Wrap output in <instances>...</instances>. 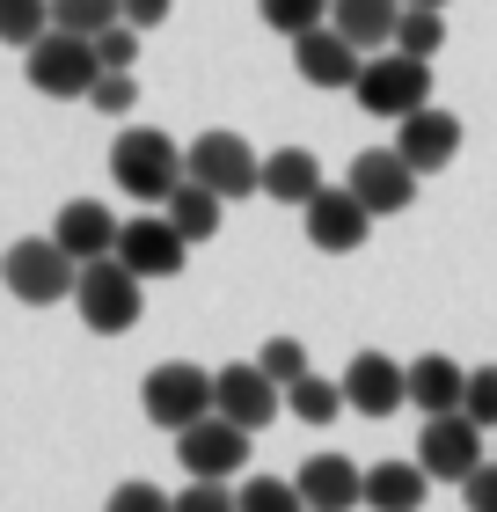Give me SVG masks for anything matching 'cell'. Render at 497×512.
<instances>
[{
    "label": "cell",
    "instance_id": "obj_3",
    "mask_svg": "<svg viewBox=\"0 0 497 512\" xmlns=\"http://www.w3.org/2000/svg\"><path fill=\"white\" fill-rule=\"evenodd\" d=\"M139 410H147V425H161V432H191L220 410V388H212V374L191 366V359H161L154 374L139 381Z\"/></svg>",
    "mask_w": 497,
    "mask_h": 512
},
{
    "label": "cell",
    "instance_id": "obj_6",
    "mask_svg": "<svg viewBox=\"0 0 497 512\" xmlns=\"http://www.w3.org/2000/svg\"><path fill=\"white\" fill-rule=\"evenodd\" d=\"M74 308H81V322H88L96 337H125L132 322H139V308H147V278L125 271L117 256H103V264H81Z\"/></svg>",
    "mask_w": 497,
    "mask_h": 512
},
{
    "label": "cell",
    "instance_id": "obj_25",
    "mask_svg": "<svg viewBox=\"0 0 497 512\" xmlns=\"http://www.w3.org/2000/svg\"><path fill=\"white\" fill-rule=\"evenodd\" d=\"M439 44H446V8H402V22H395V52L439 59Z\"/></svg>",
    "mask_w": 497,
    "mask_h": 512
},
{
    "label": "cell",
    "instance_id": "obj_31",
    "mask_svg": "<svg viewBox=\"0 0 497 512\" xmlns=\"http://www.w3.org/2000/svg\"><path fill=\"white\" fill-rule=\"evenodd\" d=\"M96 59H103V74H132L139 66V30L132 22H110V30L96 37Z\"/></svg>",
    "mask_w": 497,
    "mask_h": 512
},
{
    "label": "cell",
    "instance_id": "obj_20",
    "mask_svg": "<svg viewBox=\"0 0 497 512\" xmlns=\"http://www.w3.org/2000/svg\"><path fill=\"white\" fill-rule=\"evenodd\" d=\"M264 198H278V205H315L322 198V161L307 154V147L264 154Z\"/></svg>",
    "mask_w": 497,
    "mask_h": 512
},
{
    "label": "cell",
    "instance_id": "obj_29",
    "mask_svg": "<svg viewBox=\"0 0 497 512\" xmlns=\"http://www.w3.org/2000/svg\"><path fill=\"white\" fill-rule=\"evenodd\" d=\"M242 512H307V498L286 476H249L242 483Z\"/></svg>",
    "mask_w": 497,
    "mask_h": 512
},
{
    "label": "cell",
    "instance_id": "obj_34",
    "mask_svg": "<svg viewBox=\"0 0 497 512\" xmlns=\"http://www.w3.org/2000/svg\"><path fill=\"white\" fill-rule=\"evenodd\" d=\"M461 410L476 417L483 432H497V366H476V374H468V395H461Z\"/></svg>",
    "mask_w": 497,
    "mask_h": 512
},
{
    "label": "cell",
    "instance_id": "obj_17",
    "mask_svg": "<svg viewBox=\"0 0 497 512\" xmlns=\"http://www.w3.org/2000/svg\"><path fill=\"white\" fill-rule=\"evenodd\" d=\"M52 235L59 249L74 256V264H103V256H117V235H125V220H110L103 198H74L52 213Z\"/></svg>",
    "mask_w": 497,
    "mask_h": 512
},
{
    "label": "cell",
    "instance_id": "obj_26",
    "mask_svg": "<svg viewBox=\"0 0 497 512\" xmlns=\"http://www.w3.org/2000/svg\"><path fill=\"white\" fill-rule=\"evenodd\" d=\"M110 22H125V0H52V30H74V37H103Z\"/></svg>",
    "mask_w": 497,
    "mask_h": 512
},
{
    "label": "cell",
    "instance_id": "obj_4",
    "mask_svg": "<svg viewBox=\"0 0 497 512\" xmlns=\"http://www.w3.org/2000/svg\"><path fill=\"white\" fill-rule=\"evenodd\" d=\"M359 110L366 118H410V110H424L432 103V59H410V52H366V66H359Z\"/></svg>",
    "mask_w": 497,
    "mask_h": 512
},
{
    "label": "cell",
    "instance_id": "obj_5",
    "mask_svg": "<svg viewBox=\"0 0 497 512\" xmlns=\"http://www.w3.org/2000/svg\"><path fill=\"white\" fill-rule=\"evenodd\" d=\"M22 74H30V88H37V96H52V103H66V96H81V103H88V88L103 81L96 37L44 30V37L30 44V52H22Z\"/></svg>",
    "mask_w": 497,
    "mask_h": 512
},
{
    "label": "cell",
    "instance_id": "obj_10",
    "mask_svg": "<svg viewBox=\"0 0 497 512\" xmlns=\"http://www.w3.org/2000/svg\"><path fill=\"white\" fill-rule=\"evenodd\" d=\"M344 183L359 191V205H366L373 220H388V213H410V205H417V183H424V176H417L395 147H366V154H351Z\"/></svg>",
    "mask_w": 497,
    "mask_h": 512
},
{
    "label": "cell",
    "instance_id": "obj_14",
    "mask_svg": "<svg viewBox=\"0 0 497 512\" xmlns=\"http://www.w3.org/2000/svg\"><path fill=\"white\" fill-rule=\"evenodd\" d=\"M293 66H300V81H307V88H359L366 52L337 30V22H322V30L293 37Z\"/></svg>",
    "mask_w": 497,
    "mask_h": 512
},
{
    "label": "cell",
    "instance_id": "obj_23",
    "mask_svg": "<svg viewBox=\"0 0 497 512\" xmlns=\"http://www.w3.org/2000/svg\"><path fill=\"white\" fill-rule=\"evenodd\" d=\"M161 213H169V220H176V235H183V242L198 249V242H212V235H220V213H227V198L183 176V183H176V198L161 205Z\"/></svg>",
    "mask_w": 497,
    "mask_h": 512
},
{
    "label": "cell",
    "instance_id": "obj_15",
    "mask_svg": "<svg viewBox=\"0 0 497 512\" xmlns=\"http://www.w3.org/2000/svg\"><path fill=\"white\" fill-rule=\"evenodd\" d=\"M344 403L359 417H395L410 403V366H395L388 352H359L344 366Z\"/></svg>",
    "mask_w": 497,
    "mask_h": 512
},
{
    "label": "cell",
    "instance_id": "obj_30",
    "mask_svg": "<svg viewBox=\"0 0 497 512\" xmlns=\"http://www.w3.org/2000/svg\"><path fill=\"white\" fill-rule=\"evenodd\" d=\"M256 366H264V374H271L278 388H293V381L315 374V366H307V344H300V337H271L264 352H256Z\"/></svg>",
    "mask_w": 497,
    "mask_h": 512
},
{
    "label": "cell",
    "instance_id": "obj_36",
    "mask_svg": "<svg viewBox=\"0 0 497 512\" xmlns=\"http://www.w3.org/2000/svg\"><path fill=\"white\" fill-rule=\"evenodd\" d=\"M461 505L468 512H497V461H483V469L461 483Z\"/></svg>",
    "mask_w": 497,
    "mask_h": 512
},
{
    "label": "cell",
    "instance_id": "obj_13",
    "mask_svg": "<svg viewBox=\"0 0 497 512\" xmlns=\"http://www.w3.org/2000/svg\"><path fill=\"white\" fill-rule=\"evenodd\" d=\"M117 264L139 271V278H176L191 264V242L176 235L169 213H139V220H125V235H117Z\"/></svg>",
    "mask_w": 497,
    "mask_h": 512
},
{
    "label": "cell",
    "instance_id": "obj_9",
    "mask_svg": "<svg viewBox=\"0 0 497 512\" xmlns=\"http://www.w3.org/2000/svg\"><path fill=\"white\" fill-rule=\"evenodd\" d=\"M249 439L256 432H242L234 417H220L212 410L205 425H191V432H176V461H183V476H205V483H227V476H242L249 469Z\"/></svg>",
    "mask_w": 497,
    "mask_h": 512
},
{
    "label": "cell",
    "instance_id": "obj_11",
    "mask_svg": "<svg viewBox=\"0 0 497 512\" xmlns=\"http://www.w3.org/2000/svg\"><path fill=\"white\" fill-rule=\"evenodd\" d=\"M300 220H307V242H315L322 256H351V249H366V235H373V213L359 205L351 183H322V198L300 205Z\"/></svg>",
    "mask_w": 497,
    "mask_h": 512
},
{
    "label": "cell",
    "instance_id": "obj_18",
    "mask_svg": "<svg viewBox=\"0 0 497 512\" xmlns=\"http://www.w3.org/2000/svg\"><path fill=\"white\" fill-rule=\"evenodd\" d=\"M293 483H300L307 512H351V505H366V469H351L344 454H307L293 469Z\"/></svg>",
    "mask_w": 497,
    "mask_h": 512
},
{
    "label": "cell",
    "instance_id": "obj_7",
    "mask_svg": "<svg viewBox=\"0 0 497 512\" xmlns=\"http://www.w3.org/2000/svg\"><path fill=\"white\" fill-rule=\"evenodd\" d=\"M183 161H191V183L220 191L227 205H234V198H256V191H264V154H256L242 132H198L191 147H183Z\"/></svg>",
    "mask_w": 497,
    "mask_h": 512
},
{
    "label": "cell",
    "instance_id": "obj_12",
    "mask_svg": "<svg viewBox=\"0 0 497 512\" xmlns=\"http://www.w3.org/2000/svg\"><path fill=\"white\" fill-rule=\"evenodd\" d=\"M212 388H220V417H234L242 432H264L278 410H286V388H278L256 359H227L220 374H212Z\"/></svg>",
    "mask_w": 497,
    "mask_h": 512
},
{
    "label": "cell",
    "instance_id": "obj_1",
    "mask_svg": "<svg viewBox=\"0 0 497 512\" xmlns=\"http://www.w3.org/2000/svg\"><path fill=\"white\" fill-rule=\"evenodd\" d=\"M183 176H191V161H183V147H176L169 132H154V125H125V132H117V147H110V183H117L132 205H169Z\"/></svg>",
    "mask_w": 497,
    "mask_h": 512
},
{
    "label": "cell",
    "instance_id": "obj_8",
    "mask_svg": "<svg viewBox=\"0 0 497 512\" xmlns=\"http://www.w3.org/2000/svg\"><path fill=\"white\" fill-rule=\"evenodd\" d=\"M483 425L468 410H446V417H424V432H417V461H424V476L432 483H468L490 461V447H483Z\"/></svg>",
    "mask_w": 497,
    "mask_h": 512
},
{
    "label": "cell",
    "instance_id": "obj_38",
    "mask_svg": "<svg viewBox=\"0 0 497 512\" xmlns=\"http://www.w3.org/2000/svg\"><path fill=\"white\" fill-rule=\"evenodd\" d=\"M402 8H446V0H402Z\"/></svg>",
    "mask_w": 497,
    "mask_h": 512
},
{
    "label": "cell",
    "instance_id": "obj_28",
    "mask_svg": "<svg viewBox=\"0 0 497 512\" xmlns=\"http://www.w3.org/2000/svg\"><path fill=\"white\" fill-rule=\"evenodd\" d=\"M256 15H264L278 37H307V30L329 22V0H256Z\"/></svg>",
    "mask_w": 497,
    "mask_h": 512
},
{
    "label": "cell",
    "instance_id": "obj_19",
    "mask_svg": "<svg viewBox=\"0 0 497 512\" xmlns=\"http://www.w3.org/2000/svg\"><path fill=\"white\" fill-rule=\"evenodd\" d=\"M329 22H337L359 52H388L395 22H402V0H329Z\"/></svg>",
    "mask_w": 497,
    "mask_h": 512
},
{
    "label": "cell",
    "instance_id": "obj_32",
    "mask_svg": "<svg viewBox=\"0 0 497 512\" xmlns=\"http://www.w3.org/2000/svg\"><path fill=\"white\" fill-rule=\"evenodd\" d=\"M176 512H242V491H227V483H205V476H191L176 491Z\"/></svg>",
    "mask_w": 497,
    "mask_h": 512
},
{
    "label": "cell",
    "instance_id": "obj_22",
    "mask_svg": "<svg viewBox=\"0 0 497 512\" xmlns=\"http://www.w3.org/2000/svg\"><path fill=\"white\" fill-rule=\"evenodd\" d=\"M424 491H432L424 461H373V469H366V505L373 512H417Z\"/></svg>",
    "mask_w": 497,
    "mask_h": 512
},
{
    "label": "cell",
    "instance_id": "obj_2",
    "mask_svg": "<svg viewBox=\"0 0 497 512\" xmlns=\"http://www.w3.org/2000/svg\"><path fill=\"white\" fill-rule=\"evenodd\" d=\"M0 286H8L22 308H59V300H74L81 264L59 249V235H22L0 256Z\"/></svg>",
    "mask_w": 497,
    "mask_h": 512
},
{
    "label": "cell",
    "instance_id": "obj_24",
    "mask_svg": "<svg viewBox=\"0 0 497 512\" xmlns=\"http://www.w3.org/2000/svg\"><path fill=\"white\" fill-rule=\"evenodd\" d=\"M286 410L300 417V425H329V417H337V410H351V403H344V381L307 374V381H293V388H286Z\"/></svg>",
    "mask_w": 497,
    "mask_h": 512
},
{
    "label": "cell",
    "instance_id": "obj_27",
    "mask_svg": "<svg viewBox=\"0 0 497 512\" xmlns=\"http://www.w3.org/2000/svg\"><path fill=\"white\" fill-rule=\"evenodd\" d=\"M52 30V0H0V44H30Z\"/></svg>",
    "mask_w": 497,
    "mask_h": 512
},
{
    "label": "cell",
    "instance_id": "obj_37",
    "mask_svg": "<svg viewBox=\"0 0 497 512\" xmlns=\"http://www.w3.org/2000/svg\"><path fill=\"white\" fill-rule=\"evenodd\" d=\"M125 22L132 30H154V22H169V0H125Z\"/></svg>",
    "mask_w": 497,
    "mask_h": 512
},
{
    "label": "cell",
    "instance_id": "obj_16",
    "mask_svg": "<svg viewBox=\"0 0 497 512\" xmlns=\"http://www.w3.org/2000/svg\"><path fill=\"white\" fill-rule=\"evenodd\" d=\"M395 154L410 161L417 176H439L446 161L461 154V118H454V110H432V103L410 110V118L395 125Z\"/></svg>",
    "mask_w": 497,
    "mask_h": 512
},
{
    "label": "cell",
    "instance_id": "obj_21",
    "mask_svg": "<svg viewBox=\"0 0 497 512\" xmlns=\"http://www.w3.org/2000/svg\"><path fill=\"white\" fill-rule=\"evenodd\" d=\"M461 395H468V374L446 352H424V359H410V403L424 410V417H446V410H461Z\"/></svg>",
    "mask_w": 497,
    "mask_h": 512
},
{
    "label": "cell",
    "instance_id": "obj_33",
    "mask_svg": "<svg viewBox=\"0 0 497 512\" xmlns=\"http://www.w3.org/2000/svg\"><path fill=\"white\" fill-rule=\"evenodd\" d=\"M103 512H176V498L161 491V483H139L132 476V483H117V491L103 498Z\"/></svg>",
    "mask_w": 497,
    "mask_h": 512
},
{
    "label": "cell",
    "instance_id": "obj_35",
    "mask_svg": "<svg viewBox=\"0 0 497 512\" xmlns=\"http://www.w3.org/2000/svg\"><path fill=\"white\" fill-rule=\"evenodd\" d=\"M88 103H96L103 118H125V110L139 103V81H132V74H103L96 88H88Z\"/></svg>",
    "mask_w": 497,
    "mask_h": 512
}]
</instances>
